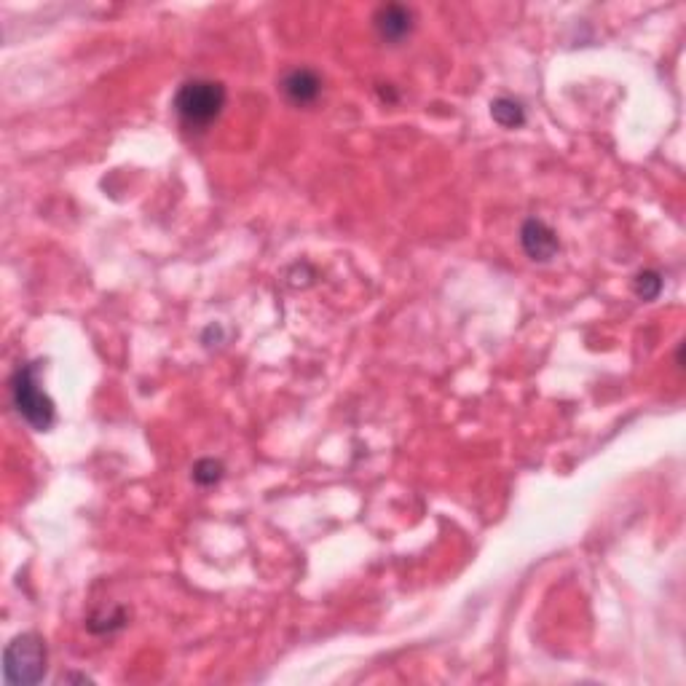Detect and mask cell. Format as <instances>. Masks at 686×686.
<instances>
[{"instance_id": "obj_8", "label": "cell", "mask_w": 686, "mask_h": 686, "mask_svg": "<svg viewBox=\"0 0 686 686\" xmlns=\"http://www.w3.org/2000/svg\"><path fill=\"white\" fill-rule=\"evenodd\" d=\"M223 472H226L223 461L201 459V461H196V467H193V483H196V486L210 488L223 480Z\"/></svg>"}, {"instance_id": "obj_10", "label": "cell", "mask_w": 686, "mask_h": 686, "mask_svg": "<svg viewBox=\"0 0 686 686\" xmlns=\"http://www.w3.org/2000/svg\"><path fill=\"white\" fill-rule=\"evenodd\" d=\"M94 622H102V625H97V628L92 630V633H113V630H118V628H124L126 625V611L124 609H116V611H110V614H105V617H92L89 620V625H94Z\"/></svg>"}, {"instance_id": "obj_2", "label": "cell", "mask_w": 686, "mask_h": 686, "mask_svg": "<svg viewBox=\"0 0 686 686\" xmlns=\"http://www.w3.org/2000/svg\"><path fill=\"white\" fill-rule=\"evenodd\" d=\"M41 362H27L11 378V402L19 416L38 432H49L54 424V402L41 389Z\"/></svg>"}, {"instance_id": "obj_3", "label": "cell", "mask_w": 686, "mask_h": 686, "mask_svg": "<svg viewBox=\"0 0 686 686\" xmlns=\"http://www.w3.org/2000/svg\"><path fill=\"white\" fill-rule=\"evenodd\" d=\"M46 673V644L35 633H22L3 652V678L9 684H38Z\"/></svg>"}, {"instance_id": "obj_4", "label": "cell", "mask_w": 686, "mask_h": 686, "mask_svg": "<svg viewBox=\"0 0 686 686\" xmlns=\"http://www.w3.org/2000/svg\"><path fill=\"white\" fill-rule=\"evenodd\" d=\"M520 244H523V250H526L528 258L536 260V263L553 260L555 255H558V250H561L558 234H555L553 228L547 226L544 220L536 218H528L526 223L520 226Z\"/></svg>"}, {"instance_id": "obj_7", "label": "cell", "mask_w": 686, "mask_h": 686, "mask_svg": "<svg viewBox=\"0 0 686 686\" xmlns=\"http://www.w3.org/2000/svg\"><path fill=\"white\" fill-rule=\"evenodd\" d=\"M491 116L504 129H520L526 124V110H523L520 102L510 100V97H499V100L491 102Z\"/></svg>"}, {"instance_id": "obj_6", "label": "cell", "mask_w": 686, "mask_h": 686, "mask_svg": "<svg viewBox=\"0 0 686 686\" xmlns=\"http://www.w3.org/2000/svg\"><path fill=\"white\" fill-rule=\"evenodd\" d=\"M373 25H376V33L381 35V41L400 43L413 30V11L408 6H400V3H389V6H381L376 11Z\"/></svg>"}, {"instance_id": "obj_9", "label": "cell", "mask_w": 686, "mask_h": 686, "mask_svg": "<svg viewBox=\"0 0 686 686\" xmlns=\"http://www.w3.org/2000/svg\"><path fill=\"white\" fill-rule=\"evenodd\" d=\"M633 290L641 301H654L657 295L662 293V279L657 271H641L636 279H633Z\"/></svg>"}, {"instance_id": "obj_1", "label": "cell", "mask_w": 686, "mask_h": 686, "mask_svg": "<svg viewBox=\"0 0 686 686\" xmlns=\"http://www.w3.org/2000/svg\"><path fill=\"white\" fill-rule=\"evenodd\" d=\"M223 108H226V86L220 81H210V78L185 81L175 94L177 118L193 132H201L215 124Z\"/></svg>"}, {"instance_id": "obj_5", "label": "cell", "mask_w": 686, "mask_h": 686, "mask_svg": "<svg viewBox=\"0 0 686 686\" xmlns=\"http://www.w3.org/2000/svg\"><path fill=\"white\" fill-rule=\"evenodd\" d=\"M282 94L287 97V102H293L298 108L311 105L322 94V78L311 67H295L282 78Z\"/></svg>"}]
</instances>
